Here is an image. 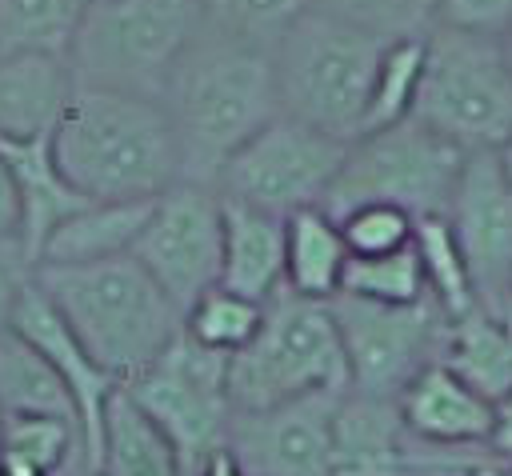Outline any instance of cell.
Returning <instances> with one entry per match:
<instances>
[{
	"label": "cell",
	"instance_id": "cell-35",
	"mask_svg": "<svg viewBox=\"0 0 512 476\" xmlns=\"http://www.w3.org/2000/svg\"><path fill=\"white\" fill-rule=\"evenodd\" d=\"M436 24L476 36H500L512 24V0H436Z\"/></svg>",
	"mask_w": 512,
	"mask_h": 476
},
{
	"label": "cell",
	"instance_id": "cell-23",
	"mask_svg": "<svg viewBox=\"0 0 512 476\" xmlns=\"http://www.w3.org/2000/svg\"><path fill=\"white\" fill-rule=\"evenodd\" d=\"M96 476H184L172 440L144 416V408L124 388H116L104 408Z\"/></svg>",
	"mask_w": 512,
	"mask_h": 476
},
{
	"label": "cell",
	"instance_id": "cell-37",
	"mask_svg": "<svg viewBox=\"0 0 512 476\" xmlns=\"http://www.w3.org/2000/svg\"><path fill=\"white\" fill-rule=\"evenodd\" d=\"M20 224H24L20 192H16V180H12L8 164L0 160V240H20Z\"/></svg>",
	"mask_w": 512,
	"mask_h": 476
},
{
	"label": "cell",
	"instance_id": "cell-44",
	"mask_svg": "<svg viewBox=\"0 0 512 476\" xmlns=\"http://www.w3.org/2000/svg\"><path fill=\"white\" fill-rule=\"evenodd\" d=\"M504 476H512V468H508V472H504Z\"/></svg>",
	"mask_w": 512,
	"mask_h": 476
},
{
	"label": "cell",
	"instance_id": "cell-19",
	"mask_svg": "<svg viewBox=\"0 0 512 476\" xmlns=\"http://www.w3.org/2000/svg\"><path fill=\"white\" fill-rule=\"evenodd\" d=\"M0 160L8 164L12 180H16V192H20V208H24V224H20V248L24 256L32 260V268L40 264V252L48 244V236L68 220L76 216L80 208H88L92 200L80 196L56 156H52V136H40V140H24V144H12V140H0Z\"/></svg>",
	"mask_w": 512,
	"mask_h": 476
},
{
	"label": "cell",
	"instance_id": "cell-30",
	"mask_svg": "<svg viewBox=\"0 0 512 476\" xmlns=\"http://www.w3.org/2000/svg\"><path fill=\"white\" fill-rule=\"evenodd\" d=\"M340 292L356 296V300H376V304H420V300H428L424 268H420V256H416L412 244L400 248V252H388V256H348Z\"/></svg>",
	"mask_w": 512,
	"mask_h": 476
},
{
	"label": "cell",
	"instance_id": "cell-11",
	"mask_svg": "<svg viewBox=\"0 0 512 476\" xmlns=\"http://www.w3.org/2000/svg\"><path fill=\"white\" fill-rule=\"evenodd\" d=\"M328 308L348 356V392L396 400L424 364L440 360L448 316L432 296L420 304H376L340 292Z\"/></svg>",
	"mask_w": 512,
	"mask_h": 476
},
{
	"label": "cell",
	"instance_id": "cell-14",
	"mask_svg": "<svg viewBox=\"0 0 512 476\" xmlns=\"http://www.w3.org/2000/svg\"><path fill=\"white\" fill-rule=\"evenodd\" d=\"M340 396H304L264 412H232L228 452L244 476H332V412Z\"/></svg>",
	"mask_w": 512,
	"mask_h": 476
},
{
	"label": "cell",
	"instance_id": "cell-38",
	"mask_svg": "<svg viewBox=\"0 0 512 476\" xmlns=\"http://www.w3.org/2000/svg\"><path fill=\"white\" fill-rule=\"evenodd\" d=\"M488 444L496 456L512 460V396L496 400L492 404V432H488Z\"/></svg>",
	"mask_w": 512,
	"mask_h": 476
},
{
	"label": "cell",
	"instance_id": "cell-15",
	"mask_svg": "<svg viewBox=\"0 0 512 476\" xmlns=\"http://www.w3.org/2000/svg\"><path fill=\"white\" fill-rule=\"evenodd\" d=\"M12 332H20L56 368V376L64 380V388H68V396L76 404V420H80V460H84V472L96 476V468H100V440H104V408H108V396L120 384L84 352V344L72 336L64 316L40 292L36 272H32V284L24 288V296L16 304Z\"/></svg>",
	"mask_w": 512,
	"mask_h": 476
},
{
	"label": "cell",
	"instance_id": "cell-4",
	"mask_svg": "<svg viewBox=\"0 0 512 476\" xmlns=\"http://www.w3.org/2000/svg\"><path fill=\"white\" fill-rule=\"evenodd\" d=\"M388 40L308 8L272 48L280 116L352 144Z\"/></svg>",
	"mask_w": 512,
	"mask_h": 476
},
{
	"label": "cell",
	"instance_id": "cell-12",
	"mask_svg": "<svg viewBox=\"0 0 512 476\" xmlns=\"http://www.w3.org/2000/svg\"><path fill=\"white\" fill-rule=\"evenodd\" d=\"M224 252V204L204 184H172L156 196L152 216L132 244L140 268L160 284V292L188 312L208 288L220 284Z\"/></svg>",
	"mask_w": 512,
	"mask_h": 476
},
{
	"label": "cell",
	"instance_id": "cell-32",
	"mask_svg": "<svg viewBox=\"0 0 512 476\" xmlns=\"http://www.w3.org/2000/svg\"><path fill=\"white\" fill-rule=\"evenodd\" d=\"M204 24L256 48H276L280 36L312 8V0H200Z\"/></svg>",
	"mask_w": 512,
	"mask_h": 476
},
{
	"label": "cell",
	"instance_id": "cell-33",
	"mask_svg": "<svg viewBox=\"0 0 512 476\" xmlns=\"http://www.w3.org/2000/svg\"><path fill=\"white\" fill-rule=\"evenodd\" d=\"M312 8L380 40L428 36L436 28V0H312Z\"/></svg>",
	"mask_w": 512,
	"mask_h": 476
},
{
	"label": "cell",
	"instance_id": "cell-8",
	"mask_svg": "<svg viewBox=\"0 0 512 476\" xmlns=\"http://www.w3.org/2000/svg\"><path fill=\"white\" fill-rule=\"evenodd\" d=\"M412 116L464 152H496L512 136V68L500 40L436 24Z\"/></svg>",
	"mask_w": 512,
	"mask_h": 476
},
{
	"label": "cell",
	"instance_id": "cell-24",
	"mask_svg": "<svg viewBox=\"0 0 512 476\" xmlns=\"http://www.w3.org/2000/svg\"><path fill=\"white\" fill-rule=\"evenodd\" d=\"M440 364L472 384L488 404L512 396V324L476 308L448 324Z\"/></svg>",
	"mask_w": 512,
	"mask_h": 476
},
{
	"label": "cell",
	"instance_id": "cell-39",
	"mask_svg": "<svg viewBox=\"0 0 512 476\" xmlns=\"http://www.w3.org/2000/svg\"><path fill=\"white\" fill-rule=\"evenodd\" d=\"M196 476H244V468H240V464H236V456L224 448V452H216V456H212Z\"/></svg>",
	"mask_w": 512,
	"mask_h": 476
},
{
	"label": "cell",
	"instance_id": "cell-25",
	"mask_svg": "<svg viewBox=\"0 0 512 476\" xmlns=\"http://www.w3.org/2000/svg\"><path fill=\"white\" fill-rule=\"evenodd\" d=\"M0 416H56L80 428L56 368L12 328L0 336Z\"/></svg>",
	"mask_w": 512,
	"mask_h": 476
},
{
	"label": "cell",
	"instance_id": "cell-42",
	"mask_svg": "<svg viewBox=\"0 0 512 476\" xmlns=\"http://www.w3.org/2000/svg\"><path fill=\"white\" fill-rule=\"evenodd\" d=\"M504 324H512V276H508V288H504V304H500V312H496Z\"/></svg>",
	"mask_w": 512,
	"mask_h": 476
},
{
	"label": "cell",
	"instance_id": "cell-6",
	"mask_svg": "<svg viewBox=\"0 0 512 476\" xmlns=\"http://www.w3.org/2000/svg\"><path fill=\"white\" fill-rule=\"evenodd\" d=\"M348 392V356L332 308L280 292L264 304L260 332L228 356L232 412H264L304 396Z\"/></svg>",
	"mask_w": 512,
	"mask_h": 476
},
{
	"label": "cell",
	"instance_id": "cell-26",
	"mask_svg": "<svg viewBox=\"0 0 512 476\" xmlns=\"http://www.w3.org/2000/svg\"><path fill=\"white\" fill-rule=\"evenodd\" d=\"M424 60H428V36H404V40H388L384 44L376 76H372V88H368L360 136L396 128L416 112Z\"/></svg>",
	"mask_w": 512,
	"mask_h": 476
},
{
	"label": "cell",
	"instance_id": "cell-40",
	"mask_svg": "<svg viewBox=\"0 0 512 476\" xmlns=\"http://www.w3.org/2000/svg\"><path fill=\"white\" fill-rule=\"evenodd\" d=\"M496 164H500V172H504V180L512 184V136H508V140H504V144L496 148Z\"/></svg>",
	"mask_w": 512,
	"mask_h": 476
},
{
	"label": "cell",
	"instance_id": "cell-2",
	"mask_svg": "<svg viewBox=\"0 0 512 476\" xmlns=\"http://www.w3.org/2000/svg\"><path fill=\"white\" fill-rule=\"evenodd\" d=\"M52 156L88 200H156L180 184V148L160 100L76 84Z\"/></svg>",
	"mask_w": 512,
	"mask_h": 476
},
{
	"label": "cell",
	"instance_id": "cell-1",
	"mask_svg": "<svg viewBox=\"0 0 512 476\" xmlns=\"http://www.w3.org/2000/svg\"><path fill=\"white\" fill-rule=\"evenodd\" d=\"M160 104L176 132L180 180L212 188L216 172L280 116L272 52L204 24Z\"/></svg>",
	"mask_w": 512,
	"mask_h": 476
},
{
	"label": "cell",
	"instance_id": "cell-21",
	"mask_svg": "<svg viewBox=\"0 0 512 476\" xmlns=\"http://www.w3.org/2000/svg\"><path fill=\"white\" fill-rule=\"evenodd\" d=\"M156 200H92L68 216L44 244L40 264H96L128 256Z\"/></svg>",
	"mask_w": 512,
	"mask_h": 476
},
{
	"label": "cell",
	"instance_id": "cell-7",
	"mask_svg": "<svg viewBox=\"0 0 512 476\" xmlns=\"http://www.w3.org/2000/svg\"><path fill=\"white\" fill-rule=\"evenodd\" d=\"M464 156V148L432 132L424 120L408 116L396 128L356 136L348 144V156L320 208L332 220L348 216L360 204H392L412 220L448 216Z\"/></svg>",
	"mask_w": 512,
	"mask_h": 476
},
{
	"label": "cell",
	"instance_id": "cell-31",
	"mask_svg": "<svg viewBox=\"0 0 512 476\" xmlns=\"http://www.w3.org/2000/svg\"><path fill=\"white\" fill-rule=\"evenodd\" d=\"M260 320H264V304L236 296V292L216 284L184 312V332L200 348H212L220 356H236L260 332Z\"/></svg>",
	"mask_w": 512,
	"mask_h": 476
},
{
	"label": "cell",
	"instance_id": "cell-34",
	"mask_svg": "<svg viewBox=\"0 0 512 476\" xmlns=\"http://www.w3.org/2000/svg\"><path fill=\"white\" fill-rule=\"evenodd\" d=\"M340 236L348 244V256H388L412 244L416 220L404 208L392 204H360L348 216L336 220Z\"/></svg>",
	"mask_w": 512,
	"mask_h": 476
},
{
	"label": "cell",
	"instance_id": "cell-28",
	"mask_svg": "<svg viewBox=\"0 0 512 476\" xmlns=\"http://www.w3.org/2000/svg\"><path fill=\"white\" fill-rule=\"evenodd\" d=\"M412 248L420 256V268H424V284H428V296L432 304L452 320L476 312V288H472V276H468V264H464V252L448 228L444 216H424L416 220V232H412Z\"/></svg>",
	"mask_w": 512,
	"mask_h": 476
},
{
	"label": "cell",
	"instance_id": "cell-9",
	"mask_svg": "<svg viewBox=\"0 0 512 476\" xmlns=\"http://www.w3.org/2000/svg\"><path fill=\"white\" fill-rule=\"evenodd\" d=\"M120 388L172 440L184 476H196L216 452L228 448V356L200 348L188 332H180L156 364Z\"/></svg>",
	"mask_w": 512,
	"mask_h": 476
},
{
	"label": "cell",
	"instance_id": "cell-29",
	"mask_svg": "<svg viewBox=\"0 0 512 476\" xmlns=\"http://www.w3.org/2000/svg\"><path fill=\"white\" fill-rule=\"evenodd\" d=\"M88 0H0V52H64Z\"/></svg>",
	"mask_w": 512,
	"mask_h": 476
},
{
	"label": "cell",
	"instance_id": "cell-13",
	"mask_svg": "<svg viewBox=\"0 0 512 476\" xmlns=\"http://www.w3.org/2000/svg\"><path fill=\"white\" fill-rule=\"evenodd\" d=\"M444 220L464 252L476 304L496 316L512 276V184L504 180L496 152L464 156L460 184Z\"/></svg>",
	"mask_w": 512,
	"mask_h": 476
},
{
	"label": "cell",
	"instance_id": "cell-5",
	"mask_svg": "<svg viewBox=\"0 0 512 476\" xmlns=\"http://www.w3.org/2000/svg\"><path fill=\"white\" fill-rule=\"evenodd\" d=\"M200 32V0H88L68 64L76 84L164 100L176 64Z\"/></svg>",
	"mask_w": 512,
	"mask_h": 476
},
{
	"label": "cell",
	"instance_id": "cell-20",
	"mask_svg": "<svg viewBox=\"0 0 512 476\" xmlns=\"http://www.w3.org/2000/svg\"><path fill=\"white\" fill-rule=\"evenodd\" d=\"M224 204V200H220ZM220 288L268 304L284 292V220L224 204V252H220Z\"/></svg>",
	"mask_w": 512,
	"mask_h": 476
},
{
	"label": "cell",
	"instance_id": "cell-36",
	"mask_svg": "<svg viewBox=\"0 0 512 476\" xmlns=\"http://www.w3.org/2000/svg\"><path fill=\"white\" fill-rule=\"evenodd\" d=\"M32 260L24 256L20 240H0V336L12 328L16 304L24 296V288L32 284Z\"/></svg>",
	"mask_w": 512,
	"mask_h": 476
},
{
	"label": "cell",
	"instance_id": "cell-17",
	"mask_svg": "<svg viewBox=\"0 0 512 476\" xmlns=\"http://www.w3.org/2000/svg\"><path fill=\"white\" fill-rule=\"evenodd\" d=\"M404 432L428 444H488L492 404L464 384L448 364H424L396 396Z\"/></svg>",
	"mask_w": 512,
	"mask_h": 476
},
{
	"label": "cell",
	"instance_id": "cell-22",
	"mask_svg": "<svg viewBox=\"0 0 512 476\" xmlns=\"http://www.w3.org/2000/svg\"><path fill=\"white\" fill-rule=\"evenodd\" d=\"M348 244L324 208H300L284 220V292L328 304L340 292Z\"/></svg>",
	"mask_w": 512,
	"mask_h": 476
},
{
	"label": "cell",
	"instance_id": "cell-18",
	"mask_svg": "<svg viewBox=\"0 0 512 476\" xmlns=\"http://www.w3.org/2000/svg\"><path fill=\"white\" fill-rule=\"evenodd\" d=\"M332 476H408L396 400L344 392L332 412Z\"/></svg>",
	"mask_w": 512,
	"mask_h": 476
},
{
	"label": "cell",
	"instance_id": "cell-41",
	"mask_svg": "<svg viewBox=\"0 0 512 476\" xmlns=\"http://www.w3.org/2000/svg\"><path fill=\"white\" fill-rule=\"evenodd\" d=\"M460 476H504V468H496V464H480V460H476V464H468Z\"/></svg>",
	"mask_w": 512,
	"mask_h": 476
},
{
	"label": "cell",
	"instance_id": "cell-43",
	"mask_svg": "<svg viewBox=\"0 0 512 476\" xmlns=\"http://www.w3.org/2000/svg\"><path fill=\"white\" fill-rule=\"evenodd\" d=\"M496 40H500V52H504V60H508V68H512V24H508Z\"/></svg>",
	"mask_w": 512,
	"mask_h": 476
},
{
	"label": "cell",
	"instance_id": "cell-10",
	"mask_svg": "<svg viewBox=\"0 0 512 476\" xmlns=\"http://www.w3.org/2000/svg\"><path fill=\"white\" fill-rule=\"evenodd\" d=\"M344 156V140L324 136L300 120L276 116L216 172L212 192L224 204H244L288 220L300 208L324 204Z\"/></svg>",
	"mask_w": 512,
	"mask_h": 476
},
{
	"label": "cell",
	"instance_id": "cell-16",
	"mask_svg": "<svg viewBox=\"0 0 512 476\" xmlns=\"http://www.w3.org/2000/svg\"><path fill=\"white\" fill-rule=\"evenodd\" d=\"M72 92L76 72L64 52H0V140L52 136Z\"/></svg>",
	"mask_w": 512,
	"mask_h": 476
},
{
	"label": "cell",
	"instance_id": "cell-3",
	"mask_svg": "<svg viewBox=\"0 0 512 476\" xmlns=\"http://www.w3.org/2000/svg\"><path fill=\"white\" fill-rule=\"evenodd\" d=\"M36 284L116 384L156 364L184 332V312L132 252L96 264H36Z\"/></svg>",
	"mask_w": 512,
	"mask_h": 476
},
{
	"label": "cell",
	"instance_id": "cell-27",
	"mask_svg": "<svg viewBox=\"0 0 512 476\" xmlns=\"http://www.w3.org/2000/svg\"><path fill=\"white\" fill-rule=\"evenodd\" d=\"M80 428L56 416H0V476H64Z\"/></svg>",
	"mask_w": 512,
	"mask_h": 476
}]
</instances>
